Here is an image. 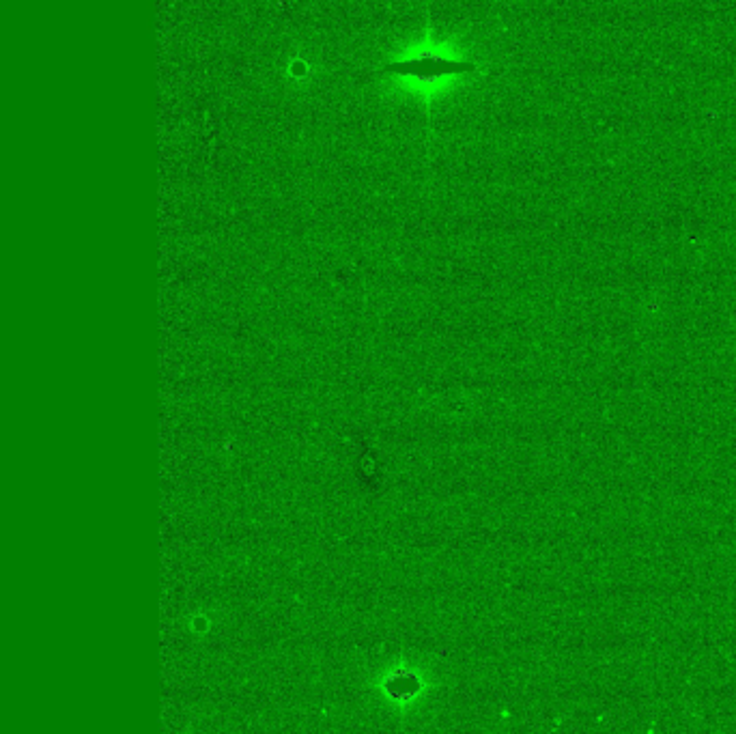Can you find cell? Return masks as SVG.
<instances>
[{
	"label": "cell",
	"instance_id": "cell-1",
	"mask_svg": "<svg viewBox=\"0 0 736 734\" xmlns=\"http://www.w3.org/2000/svg\"><path fill=\"white\" fill-rule=\"evenodd\" d=\"M386 72L418 76V78H435V76H446V74L474 72V65L472 63H452V61H444V59H422V61L388 65Z\"/></svg>",
	"mask_w": 736,
	"mask_h": 734
}]
</instances>
